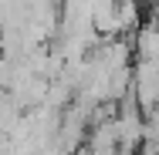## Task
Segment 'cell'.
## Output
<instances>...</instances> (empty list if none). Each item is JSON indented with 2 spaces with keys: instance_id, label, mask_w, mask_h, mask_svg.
I'll use <instances>...</instances> for the list:
<instances>
[{
  "instance_id": "6da1fadb",
  "label": "cell",
  "mask_w": 159,
  "mask_h": 155,
  "mask_svg": "<svg viewBox=\"0 0 159 155\" xmlns=\"http://www.w3.org/2000/svg\"><path fill=\"white\" fill-rule=\"evenodd\" d=\"M132 94H135V105L142 111L159 108V64L139 61L132 67Z\"/></svg>"
}]
</instances>
